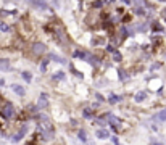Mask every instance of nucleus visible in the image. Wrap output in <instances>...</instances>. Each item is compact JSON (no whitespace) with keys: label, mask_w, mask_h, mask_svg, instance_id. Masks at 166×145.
Instances as JSON below:
<instances>
[{"label":"nucleus","mask_w":166,"mask_h":145,"mask_svg":"<svg viewBox=\"0 0 166 145\" xmlns=\"http://www.w3.org/2000/svg\"><path fill=\"white\" fill-rule=\"evenodd\" d=\"M145 97H147V93H145V92H137V93H136V97H134V100L137 102V103H140V102H144V100H145Z\"/></svg>","instance_id":"7ed1b4c3"},{"label":"nucleus","mask_w":166,"mask_h":145,"mask_svg":"<svg viewBox=\"0 0 166 145\" xmlns=\"http://www.w3.org/2000/svg\"><path fill=\"white\" fill-rule=\"evenodd\" d=\"M79 139L82 140V142H86L87 137H86V134H84V131H79Z\"/></svg>","instance_id":"9d476101"},{"label":"nucleus","mask_w":166,"mask_h":145,"mask_svg":"<svg viewBox=\"0 0 166 145\" xmlns=\"http://www.w3.org/2000/svg\"><path fill=\"white\" fill-rule=\"evenodd\" d=\"M45 105H47V95H45V93H42L40 100H39V106H40V108H44Z\"/></svg>","instance_id":"0eeeda50"},{"label":"nucleus","mask_w":166,"mask_h":145,"mask_svg":"<svg viewBox=\"0 0 166 145\" xmlns=\"http://www.w3.org/2000/svg\"><path fill=\"white\" fill-rule=\"evenodd\" d=\"M44 52H45V45L44 44H36L34 45V53L40 55V53H44Z\"/></svg>","instance_id":"f03ea898"},{"label":"nucleus","mask_w":166,"mask_h":145,"mask_svg":"<svg viewBox=\"0 0 166 145\" xmlns=\"http://www.w3.org/2000/svg\"><path fill=\"white\" fill-rule=\"evenodd\" d=\"M84 116H86V118H91L92 116V113H91V110H84V113H82Z\"/></svg>","instance_id":"f8f14e48"},{"label":"nucleus","mask_w":166,"mask_h":145,"mask_svg":"<svg viewBox=\"0 0 166 145\" xmlns=\"http://www.w3.org/2000/svg\"><path fill=\"white\" fill-rule=\"evenodd\" d=\"M11 89H13V90H15V92L18 93V95H24V89H23L21 86H18V84H13V86H11Z\"/></svg>","instance_id":"20e7f679"},{"label":"nucleus","mask_w":166,"mask_h":145,"mask_svg":"<svg viewBox=\"0 0 166 145\" xmlns=\"http://www.w3.org/2000/svg\"><path fill=\"white\" fill-rule=\"evenodd\" d=\"M158 119L160 121H166V110H163V111H160V113H158Z\"/></svg>","instance_id":"1a4fd4ad"},{"label":"nucleus","mask_w":166,"mask_h":145,"mask_svg":"<svg viewBox=\"0 0 166 145\" xmlns=\"http://www.w3.org/2000/svg\"><path fill=\"white\" fill-rule=\"evenodd\" d=\"M111 53H113V58H115V61H121V60H123L121 53L118 52V50H115V49H113V50H111Z\"/></svg>","instance_id":"423d86ee"},{"label":"nucleus","mask_w":166,"mask_h":145,"mask_svg":"<svg viewBox=\"0 0 166 145\" xmlns=\"http://www.w3.org/2000/svg\"><path fill=\"white\" fill-rule=\"evenodd\" d=\"M163 18H164V21H166V11H163Z\"/></svg>","instance_id":"2eb2a0df"},{"label":"nucleus","mask_w":166,"mask_h":145,"mask_svg":"<svg viewBox=\"0 0 166 145\" xmlns=\"http://www.w3.org/2000/svg\"><path fill=\"white\" fill-rule=\"evenodd\" d=\"M23 76H24L26 81H31V74H27V73H23Z\"/></svg>","instance_id":"4468645a"},{"label":"nucleus","mask_w":166,"mask_h":145,"mask_svg":"<svg viewBox=\"0 0 166 145\" xmlns=\"http://www.w3.org/2000/svg\"><path fill=\"white\" fill-rule=\"evenodd\" d=\"M0 29H2V31H8V26L5 24V23H0Z\"/></svg>","instance_id":"ddd939ff"},{"label":"nucleus","mask_w":166,"mask_h":145,"mask_svg":"<svg viewBox=\"0 0 166 145\" xmlns=\"http://www.w3.org/2000/svg\"><path fill=\"white\" fill-rule=\"evenodd\" d=\"M55 77H56V79H60V77H61V79H63V77H65V73H63V71H56V74H55Z\"/></svg>","instance_id":"9b49d317"},{"label":"nucleus","mask_w":166,"mask_h":145,"mask_svg":"<svg viewBox=\"0 0 166 145\" xmlns=\"http://www.w3.org/2000/svg\"><path fill=\"white\" fill-rule=\"evenodd\" d=\"M3 115H5L7 118H11V116L15 115V113H13V106H11L10 103L5 105V108H3Z\"/></svg>","instance_id":"f257e3e1"},{"label":"nucleus","mask_w":166,"mask_h":145,"mask_svg":"<svg viewBox=\"0 0 166 145\" xmlns=\"http://www.w3.org/2000/svg\"><path fill=\"white\" fill-rule=\"evenodd\" d=\"M118 102H120V97L111 93V95H110V103H118Z\"/></svg>","instance_id":"6e6552de"},{"label":"nucleus","mask_w":166,"mask_h":145,"mask_svg":"<svg viewBox=\"0 0 166 145\" xmlns=\"http://www.w3.org/2000/svg\"><path fill=\"white\" fill-rule=\"evenodd\" d=\"M108 135H110V134H108V131H105V129H98L97 131V137L98 139H107Z\"/></svg>","instance_id":"39448f33"}]
</instances>
